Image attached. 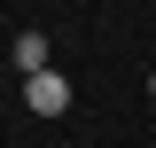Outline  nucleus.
I'll return each mask as SVG.
<instances>
[{
  "instance_id": "nucleus-1",
  "label": "nucleus",
  "mask_w": 156,
  "mask_h": 148,
  "mask_svg": "<svg viewBox=\"0 0 156 148\" xmlns=\"http://www.w3.org/2000/svg\"><path fill=\"white\" fill-rule=\"evenodd\" d=\"M23 101H31L39 117H62V109H70V86H62L55 70H39V78H23Z\"/></svg>"
},
{
  "instance_id": "nucleus-2",
  "label": "nucleus",
  "mask_w": 156,
  "mask_h": 148,
  "mask_svg": "<svg viewBox=\"0 0 156 148\" xmlns=\"http://www.w3.org/2000/svg\"><path fill=\"white\" fill-rule=\"evenodd\" d=\"M16 70H23V78L47 70V31H16Z\"/></svg>"
},
{
  "instance_id": "nucleus-3",
  "label": "nucleus",
  "mask_w": 156,
  "mask_h": 148,
  "mask_svg": "<svg viewBox=\"0 0 156 148\" xmlns=\"http://www.w3.org/2000/svg\"><path fill=\"white\" fill-rule=\"evenodd\" d=\"M148 93H156V70H148Z\"/></svg>"
}]
</instances>
